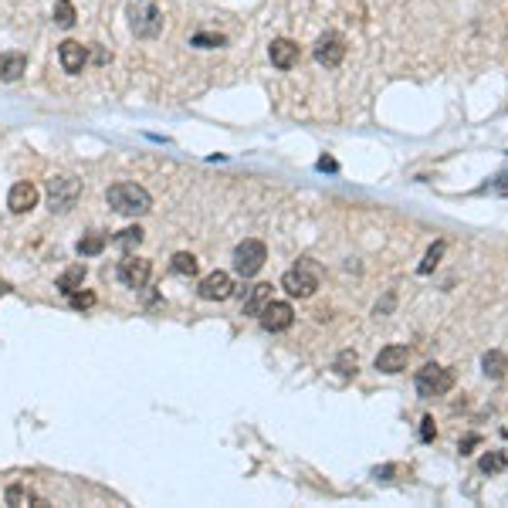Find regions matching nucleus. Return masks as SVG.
I'll return each instance as SVG.
<instances>
[{
	"label": "nucleus",
	"instance_id": "c85d7f7f",
	"mask_svg": "<svg viewBox=\"0 0 508 508\" xmlns=\"http://www.w3.org/2000/svg\"><path fill=\"white\" fill-rule=\"evenodd\" d=\"M434 437H437V427H434V417H424V420H420V441H424V444H430Z\"/></svg>",
	"mask_w": 508,
	"mask_h": 508
},
{
	"label": "nucleus",
	"instance_id": "7c9ffc66",
	"mask_svg": "<svg viewBox=\"0 0 508 508\" xmlns=\"http://www.w3.org/2000/svg\"><path fill=\"white\" fill-rule=\"evenodd\" d=\"M319 169H329V173H332V169H339V166H336V159H319Z\"/></svg>",
	"mask_w": 508,
	"mask_h": 508
},
{
	"label": "nucleus",
	"instance_id": "cd10ccee",
	"mask_svg": "<svg viewBox=\"0 0 508 508\" xmlns=\"http://www.w3.org/2000/svg\"><path fill=\"white\" fill-rule=\"evenodd\" d=\"M194 44L196 48H221L224 38L221 34H194Z\"/></svg>",
	"mask_w": 508,
	"mask_h": 508
},
{
	"label": "nucleus",
	"instance_id": "a211bd4d",
	"mask_svg": "<svg viewBox=\"0 0 508 508\" xmlns=\"http://www.w3.org/2000/svg\"><path fill=\"white\" fill-rule=\"evenodd\" d=\"M81 282H85V264H71L61 278H58V292H65V295H71V292H79Z\"/></svg>",
	"mask_w": 508,
	"mask_h": 508
},
{
	"label": "nucleus",
	"instance_id": "f3484780",
	"mask_svg": "<svg viewBox=\"0 0 508 508\" xmlns=\"http://www.w3.org/2000/svg\"><path fill=\"white\" fill-rule=\"evenodd\" d=\"M482 373L488 379H502L508 373V356L505 352H498V349H488L482 356Z\"/></svg>",
	"mask_w": 508,
	"mask_h": 508
},
{
	"label": "nucleus",
	"instance_id": "4468645a",
	"mask_svg": "<svg viewBox=\"0 0 508 508\" xmlns=\"http://www.w3.org/2000/svg\"><path fill=\"white\" fill-rule=\"evenodd\" d=\"M58 58H61V68H65L68 75H79L81 68H85V61H89V51L81 48L79 41H61Z\"/></svg>",
	"mask_w": 508,
	"mask_h": 508
},
{
	"label": "nucleus",
	"instance_id": "6e6552de",
	"mask_svg": "<svg viewBox=\"0 0 508 508\" xmlns=\"http://www.w3.org/2000/svg\"><path fill=\"white\" fill-rule=\"evenodd\" d=\"M149 274H153V264L139 254H126V258L119 261V278H122V285L126 288H146L149 285Z\"/></svg>",
	"mask_w": 508,
	"mask_h": 508
},
{
	"label": "nucleus",
	"instance_id": "9b49d317",
	"mask_svg": "<svg viewBox=\"0 0 508 508\" xmlns=\"http://www.w3.org/2000/svg\"><path fill=\"white\" fill-rule=\"evenodd\" d=\"M407 359H410V349L400 346V342H393V346H387V349H379L377 369L379 373H387V377H397V373H404L407 369Z\"/></svg>",
	"mask_w": 508,
	"mask_h": 508
},
{
	"label": "nucleus",
	"instance_id": "9d476101",
	"mask_svg": "<svg viewBox=\"0 0 508 508\" xmlns=\"http://www.w3.org/2000/svg\"><path fill=\"white\" fill-rule=\"evenodd\" d=\"M200 299H207V302H224V299H231L234 295V278L227 272H210L204 282H200Z\"/></svg>",
	"mask_w": 508,
	"mask_h": 508
},
{
	"label": "nucleus",
	"instance_id": "f257e3e1",
	"mask_svg": "<svg viewBox=\"0 0 508 508\" xmlns=\"http://www.w3.org/2000/svg\"><path fill=\"white\" fill-rule=\"evenodd\" d=\"M109 207L119 210V214H129V217H139V214H149L153 207V196L146 194L139 183H116L109 186Z\"/></svg>",
	"mask_w": 508,
	"mask_h": 508
},
{
	"label": "nucleus",
	"instance_id": "1a4fd4ad",
	"mask_svg": "<svg viewBox=\"0 0 508 508\" xmlns=\"http://www.w3.org/2000/svg\"><path fill=\"white\" fill-rule=\"evenodd\" d=\"M261 326L268 329V332H285V329H292V322H295V312H292V305L288 302H268L264 309L258 312Z\"/></svg>",
	"mask_w": 508,
	"mask_h": 508
},
{
	"label": "nucleus",
	"instance_id": "423d86ee",
	"mask_svg": "<svg viewBox=\"0 0 508 508\" xmlns=\"http://www.w3.org/2000/svg\"><path fill=\"white\" fill-rule=\"evenodd\" d=\"M79 194H81V183L75 176H54L48 183V207H51V214H68L75 207Z\"/></svg>",
	"mask_w": 508,
	"mask_h": 508
},
{
	"label": "nucleus",
	"instance_id": "a878e982",
	"mask_svg": "<svg viewBox=\"0 0 508 508\" xmlns=\"http://www.w3.org/2000/svg\"><path fill=\"white\" fill-rule=\"evenodd\" d=\"M441 258H444V241H437V244L427 251V258H424V264H420V272H424V274L434 272V264H437Z\"/></svg>",
	"mask_w": 508,
	"mask_h": 508
},
{
	"label": "nucleus",
	"instance_id": "ddd939ff",
	"mask_svg": "<svg viewBox=\"0 0 508 508\" xmlns=\"http://www.w3.org/2000/svg\"><path fill=\"white\" fill-rule=\"evenodd\" d=\"M34 204H38V186H34V183H27V180L14 183L11 196H7V207H11L14 214H27Z\"/></svg>",
	"mask_w": 508,
	"mask_h": 508
},
{
	"label": "nucleus",
	"instance_id": "393cba45",
	"mask_svg": "<svg viewBox=\"0 0 508 508\" xmlns=\"http://www.w3.org/2000/svg\"><path fill=\"white\" fill-rule=\"evenodd\" d=\"M505 464H508V457L502 454V451H488V454L478 461V468H482L484 474H492V471H502Z\"/></svg>",
	"mask_w": 508,
	"mask_h": 508
},
{
	"label": "nucleus",
	"instance_id": "b1692460",
	"mask_svg": "<svg viewBox=\"0 0 508 508\" xmlns=\"http://www.w3.org/2000/svg\"><path fill=\"white\" fill-rule=\"evenodd\" d=\"M54 24L58 27L75 24V7H71V0H58V4H54Z\"/></svg>",
	"mask_w": 508,
	"mask_h": 508
},
{
	"label": "nucleus",
	"instance_id": "2eb2a0df",
	"mask_svg": "<svg viewBox=\"0 0 508 508\" xmlns=\"http://www.w3.org/2000/svg\"><path fill=\"white\" fill-rule=\"evenodd\" d=\"M241 299H244V315H258L268 302H272V285H251V288H241Z\"/></svg>",
	"mask_w": 508,
	"mask_h": 508
},
{
	"label": "nucleus",
	"instance_id": "20e7f679",
	"mask_svg": "<svg viewBox=\"0 0 508 508\" xmlns=\"http://www.w3.org/2000/svg\"><path fill=\"white\" fill-rule=\"evenodd\" d=\"M264 261H268V248L261 244V241H241L234 248V272L241 278H254V274L264 268Z\"/></svg>",
	"mask_w": 508,
	"mask_h": 508
},
{
	"label": "nucleus",
	"instance_id": "6ab92c4d",
	"mask_svg": "<svg viewBox=\"0 0 508 508\" xmlns=\"http://www.w3.org/2000/svg\"><path fill=\"white\" fill-rule=\"evenodd\" d=\"M4 498H7V505H44L34 492H27L24 484H11V488L4 492Z\"/></svg>",
	"mask_w": 508,
	"mask_h": 508
},
{
	"label": "nucleus",
	"instance_id": "f8f14e48",
	"mask_svg": "<svg viewBox=\"0 0 508 508\" xmlns=\"http://www.w3.org/2000/svg\"><path fill=\"white\" fill-rule=\"evenodd\" d=\"M268 54H272V65L282 68V71H288V68L299 65V44L288 38H274L272 48H268Z\"/></svg>",
	"mask_w": 508,
	"mask_h": 508
},
{
	"label": "nucleus",
	"instance_id": "aec40b11",
	"mask_svg": "<svg viewBox=\"0 0 508 508\" xmlns=\"http://www.w3.org/2000/svg\"><path fill=\"white\" fill-rule=\"evenodd\" d=\"M139 244H143V227H126V231H119L116 234V248H122L126 254L136 251Z\"/></svg>",
	"mask_w": 508,
	"mask_h": 508
},
{
	"label": "nucleus",
	"instance_id": "39448f33",
	"mask_svg": "<svg viewBox=\"0 0 508 508\" xmlns=\"http://www.w3.org/2000/svg\"><path fill=\"white\" fill-rule=\"evenodd\" d=\"M454 387V377H451V369H444L437 363H427L424 369H417V393L424 400L430 397H444V393Z\"/></svg>",
	"mask_w": 508,
	"mask_h": 508
},
{
	"label": "nucleus",
	"instance_id": "0eeeda50",
	"mask_svg": "<svg viewBox=\"0 0 508 508\" xmlns=\"http://www.w3.org/2000/svg\"><path fill=\"white\" fill-rule=\"evenodd\" d=\"M346 58V38L339 31H326L322 38L315 41V61L322 68H339Z\"/></svg>",
	"mask_w": 508,
	"mask_h": 508
},
{
	"label": "nucleus",
	"instance_id": "4be33fe9",
	"mask_svg": "<svg viewBox=\"0 0 508 508\" xmlns=\"http://www.w3.org/2000/svg\"><path fill=\"white\" fill-rule=\"evenodd\" d=\"M356 366H359V356L352 349H342L336 356V369H339V377H356Z\"/></svg>",
	"mask_w": 508,
	"mask_h": 508
},
{
	"label": "nucleus",
	"instance_id": "5701e85b",
	"mask_svg": "<svg viewBox=\"0 0 508 508\" xmlns=\"http://www.w3.org/2000/svg\"><path fill=\"white\" fill-rule=\"evenodd\" d=\"M105 248V234H85L79 241V254H85V258H91V254H102Z\"/></svg>",
	"mask_w": 508,
	"mask_h": 508
},
{
	"label": "nucleus",
	"instance_id": "dca6fc26",
	"mask_svg": "<svg viewBox=\"0 0 508 508\" xmlns=\"http://www.w3.org/2000/svg\"><path fill=\"white\" fill-rule=\"evenodd\" d=\"M27 71V58L21 51L0 54V81H17Z\"/></svg>",
	"mask_w": 508,
	"mask_h": 508
},
{
	"label": "nucleus",
	"instance_id": "412c9836",
	"mask_svg": "<svg viewBox=\"0 0 508 508\" xmlns=\"http://www.w3.org/2000/svg\"><path fill=\"white\" fill-rule=\"evenodd\" d=\"M169 268H173L176 274H183V278H194L200 264H196V258H194V254H186V251H180V254H173V261H169Z\"/></svg>",
	"mask_w": 508,
	"mask_h": 508
},
{
	"label": "nucleus",
	"instance_id": "bb28decb",
	"mask_svg": "<svg viewBox=\"0 0 508 508\" xmlns=\"http://www.w3.org/2000/svg\"><path fill=\"white\" fill-rule=\"evenodd\" d=\"M68 299H71L75 309H91V305H95V295H91V292H71Z\"/></svg>",
	"mask_w": 508,
	"mask_h": 508
},
{
	"label": "nucleus",
	"instance_id": "f03ea898",
	"mask_svg": "<svg viewBox=\"0 0 508 508\" xmlns=\"http://www.w3.org/2000/svg\"><path fill=\"white\" fill-rule=\"evenodd\" d=\"M129 27L136 38L153 41L163 34V14L156 11L153 0H132L129 4Z\"/></svg>",
	"mask_w": 508,
	"mask_h": 508
},
{
	"label": "nucleus",
	"instance_id": "7ed1b4c3",
	"mask_svg": "<svg viewBox=\"0 0 508 508\" xmlns=\"http://www.w3.org/2000/svg\"><path fill=\"white\" fill-rule=\"evenodd\" d=\"M282 288H285L288 295H295V299H309L315 288H319V268H315L309 258L299 261L292 272H285V278H282Z\"/></svg>",
	"mask_w": 508,
	"mask_h": 508
},
{
	"label": "nucleus",
	"instance_id": "c756f323",
	"mask_svg": "<svg viewBox=\"0 0 508 508\" xmlns=\"http://www.w3.org/2000/svg\"><path fill=\"white\" fill-rule=\"evenodd\" d=\"M478 441H482V437H478V434H468V437H464V441L457 444V451H461V454H471V447H478Z\"/></svg>",
	"mask_w": 508,
	"mask_h": 508
}]
</instances>
